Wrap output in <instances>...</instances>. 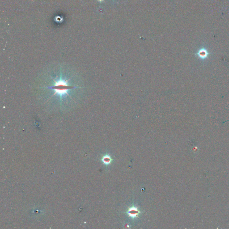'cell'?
<instances>
[{
    "label": "cell",
    "instance_id": "cell-1",
    "mask_svg": "<svg viewBox=\"0 0 229 229\" xmlns=\"http://www.w3.org/2000/svg\"><path fill=\"white\" fill-rule=\"evenodd\" d=\"M54 85L51 88L55 90V93L54 95L55 94L58 95L61 99L64 95H68L67 92L69 89L73 88V87L68 85L67 81L62 80L61 78L59 80L55 81Z\"/></svg>",
    "mask_w": 229,
    "mask_h": 229
},
{
    "label": "cell",
    "instance_id": "cell-2",
    "mask_svg": "<svg viewBox=\"0 0 229 229\" xmlns=\"http://www.w3.org/2000/svg\"><path fill=\"white\" fill-rule=\"evenodd\" d=\"M127 213L128 214L129 216L132 218H135L138 216V215L140 213V210H138V209L134 206L129 208L128 211H127Z\"/></svg>",
    "mask_w": 229,
    "mask_h": 229
},
{
    "label": "cell",
    "instance_id": "cell-3",
    "mask_svg": "<svg viewBox=\"0 0 229 229\" xmlns=\"http://www.w3.org/2000/svg\"><path fill=\"white\" fill-rule=\"evenodd\" d=\"M112 159L109 155H106L103 158V162L105 164H109L111 163Z\"/></svg>",
    "mask_w": 229,
    "mask_h": 229
},
{
    "label": "cell",
    "instance_id": "cell-4",
    "mask_svg": "<svg viewBox=\"0 0 229 229\" xmlns=\"http://www.w3.org/2000/svg\"><path fill=\"white\" fill-rule=\"evenodd\" d=\"M208 54L207 52V51H199V53H198L199 56L201 57L202 58H205L207 56Z\"/></svg>",
    "mask_w": 229,
    "mask_h": 229
},
{
    "label": "cell",
    "instance_id": "cell-5",
    "mask_svg": "<svg viewBox=\"0 0 229 229\" xmlns=\"http://www.w3.org/2000/svg\"><path fill=\"white\" fill-rule=\"evenodd\" d=\"M98 1H99V2H103L104 0H98Z\"/></svg>",
    "mask_w": 229,
    "mask_h": 229
}]
</instances>
